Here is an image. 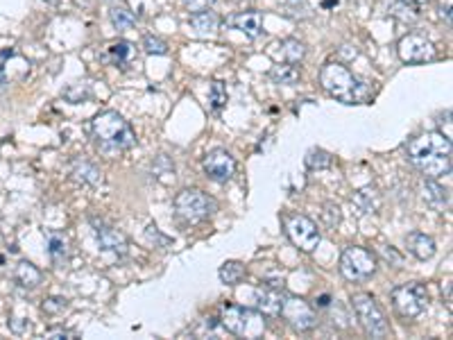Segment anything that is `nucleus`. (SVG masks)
I'll return each mask as SVG.
<instances>
[{"label":"nucleus","mask_w":453,"mask_h":340,"mask_svg":"<svg viewBox=\"0 0 453 340\" xmlns=\"http://www.w3.org/2000/svg\"><path fill=\"white\" fill-rule=\"evenodd\" d=\"M413 166L428 180H440L451 172V136L442 132H426L406 146Z\"/></svg>","instance_id":"1"},{"label":"nucleus","mask_w":453,"mask_h":340,"mask_svg":"<svg viewBox=\"0 0 453 340\" xmlns=\"http://www.w3.org/2000/svg\"><path fill=\"white\" fill-rule=\"evenodd\" d=\"M320 84L331 98L345 104H361L369 98V87L358 79L349 68L331 62L320 70Z\"/></svg>","instance_id":"2"},{"label":"nucleus","mask_w":453,"mask_h":340,"mask_svg":"<svg viewBox=\"0 0 453 340\" xmlns=\"http://www.w3.org/2000/svg\"><path fill=\"white\" fill-rule=\"evenodd\" d=\"M93 138L102 152H123L130 150L136 143V134L132 130V125L127 123L118 111H102L93 119Z\"/></svg>","instance_id":"3"},{"label":"nucleus","mask_w":453,"mask_h":340,"mask_svg":"<svg viewBox=\"0 0 453 340\" xmlns=\"http://www.w3.org/2000/svg\"><path fill=\"white\" fill-rule=\"evenodd\" d=\"M265 315L252 309L238 307V304H225L223 307V327L227 331L240 338H261L265 331Z\"/></svg>","instance_id":"4"},{"label":"nucleus","mask_w":453,"mask_h":340,"mask_svg":"<svg viewBox=\"0 0 453 340\" xmlns=\"http://www.w3.org/2000/svg\"><path fill=\"white\" fill-rule=\"evenodd\" d=\"M216 211H218V202L200 189H186L175 197V214L184 222H191V225L213 218Z\"/></svg>","instance_id":"5"},{"label":"nucleus","mask_w":453,"mask_h":340,"mask_svg":"<svg viewBox=\"0 0 453 340\" xmlns=\"http://www.w3.org/2000/svg\"><path fill=\"white\" fill-rule=\"evenodd\" d=\"M352 307L356 311V318L361 320L363 329L367 336L371 338H386L390 334V327L386 315H383L381 307L376 304V300L367 295V292H358V295L352 297Z\"/></svg>","instance_id":"6"},{"label":"nucleus","mask_w":453,"mask_h":340,"mask_svg":"<svg viewBox=\"0 0 453 340\" xmlns=\"http://www.w3.org/2000/svg\"><path fill=\"white\" fill-rule=\"evenodd\" d=\"M392 297V307L397 311L401 318H417V315H422L426 311V304H428V292L424 284H401L397 288H392L390 292Z\"/></svg>","instance_id":"7"},{"label":"nucleus","mask_w":453,"mask_h":340,"mask_svg":"<svg viewBox=\"0 0 453 340\" xmlns=\"http://www.w3.org/2000/svg\"><path fill=\"white\" fill-rule=\"evenodd\" d=\"M340 273L349 281H365L376 273V256L367 248H345L340 256Z\"/></svg>","instance_id":"8"},{"label":"nucleus","mask_w":453,"mask_h":340,"mask_svg":"<svg viewBox=\"0 0 453 340\" xmlns=\"http://www.w3.org/2000/svg\"><path fill=\"white\" fill-rule=\"evenodd\" d=\"M284 225H286L288 238L293 241V245H295V248H299L301 252H313L322 241L318 225L306 216H299V214L286 216Z\"/></svg>","instance_id":"9"},{"label":"nucleus","mask_w":453,"mask_h":340,"mask_svg":"<svg viewBox=\"0 0 453 340\" xmlns=\"http://www.w3.org/2000/svg\"><path fill=\"white\" fill-rule=\"evenodd\" d=\"M286 322L293 327L295 331H311L315 329L318 324V313L313 311V307L308 302L299 300V297H284V304H281V313Z\"/></svg>","instance_id":"10"},{"label":"nucleus","mask_w":453,"mask_h":340,"mask_svg":"<svg viewBox=\"0 0 453 340\" xmlns=\"http://www.w3.org/2000/svg\"><path fill=\"white\" fill-rule=\"evenodd\" d=\"M401 62L406 64H426V62H433L437 57L435 45L428 41L422 34H406V37L399 41L397 45Z\"/></svg>","instance_id":"11"},{"label":"nucleus","mask_w":453,"mask_h":340,"mask_svg":"<svg viewBox=\"0 0 453 340\" xmlns=\"http://www.w3.org/2000/svg\"><path fill=\"white\" fill-rule=\"evenodd\" d=\"M204 172L208 180H213L218 184H227L236 172V161L227 150L216 148L204 157Z\"/></svg>","instance_id":"12"},{"label":"nucleus","mask_w":453,"mask_h":340,"mask_svg":"<svg viewBox=\"0 0 453 340\" xmlns=\"http://www.w3.org/2000/svg\"><path fill=\"white\" fill-rule=\"evenodd\" d=\"M93 231H96V241H98V245H100L102 250L116 252L118 256L127 254V236H125L121 229L107 225V222L93 220Z\"/></svg>","instance_id":"13"},{"label":"nucleus","mask_w":453,"mask_h":340,"mask_svg":"<svg viewBox=\"0 0 453 340\" xmlns=\"http://www.w3.org/2000/svg\"><path fill=\"white\" fill-rule=\"evenodd\" d=\"M229 26L240 30L247 39H259L263 34V16L259 11H240V14L229 18Z\"/></svg>","instance_id":"14"},{"label":"nucleus","mask_w":453,"mask_h":340,"mask_svg":"<svg viewBox=\"0 0 453 340\" xmlns=\"http://www.w3.org/2000/svg\"><path fill=\"white\" fill-rule=\"evenodd\" d=\"M281 304H284V295L279 292V288H265L257 292V309L265 318H279Z\"/></svg>","instance_id":"15"},{"label":"nucleus","mask_w":453,"mask_h":340,"mask_svg":"<svg viewBox=\"0 0 453 340\" xmlns=\"http://www.w3.org/2000/svg\"><path fill=\"white\" fill-rule=\"evenodd\" d=\"M406 243H408V250H410L420 261L431 259V256L435 254V241H433L431 236H426V234H422V231L408 234V236H406Z\"/></svg>","instance_id":"16"},{"label":"nucleus","mask_w":453,"mask_h":340,"mask_svg":"<svg viewBox=\"0 0 453 340\" xmlns=\"http://www.w3.org/2000/svg\"><path fill=\"white\" fill-rule=\"evenodd\" d=\"M14 279L18 281L23 288H37L41 284V273H39V268L32 265L30 261H21L16 265Z\"/></svg>","instance_id":"17"},{"label":"nucleus","mask_w":453,"mask_h":340,"mask_svg":"<svg viewBox=\"0 0 453 340\" xmlns=\"http://www.w3.org/2000/svg\"><path fill=\"white\" fill-rule=\"evenodd\" d=\"M134 45L132 43H127V41H118V43H113L109 45V50L107 55H104V60H111L116 66H127L132 60H134Z\"/></svg>","instance_id":"18"},{"label":"nucleus","mask_w":453,"mask_h":340,"mask_svg":"<svg viewBox=\"0 0 453 340\" xmlns=\"http://www.w3.org/2000/svg\"><path fill=\"white\" fill-rule=\"evenodd\" d=\"M299 68L293 66V64H276L272 70H270V79L274 82V84H286V87H293L299 82Z\"/></svg>","instance_id":"19"},{"label":"nucleus","mask_w":453,"mask_h":340,"mask_svg":"<svg viewBox=\"0 0 453 340\" xmlns=\"http://www.w3.org/2000/svg\"><path fill=\"white\" fill-rule=\"evenodd\" d=\"M424 200H426L428 204H433L435 209H442V207H447V202H449L447 189H442V186H440L435 180H428V177H426V182H424Z\"/></svg>","instance_id":"20"},{"label":"nucleus","mask_w":453,"mask_h":340,"mask_svg":"<svg viewBox=\"0 0 453 340\" xmlns=\"http://www.w3.org/2000/svg\"><path fill=\"white\" fill-rule=\"evenodd\" d=\"M191 28L197 32V34H211L218 30V16L213 14V11H197V14L191 16Z\"/></svg>","instance_id":"21"},{"label":"nucleus","mask_w":453,"mask_h":340,"mask_svg":"<svg viewBox=\"0 0 453 340\" xmlns=\"http://www.w3.org/2000/svg\"><path fill=\"white\" fill-rule=\"evenodd\" d=\"M109 18L113 23V28L118 30V32H125V30H132L134 28V23H136V16L132 14L130 9L123 7V5H116L109 9Z\"/></svg>","instance_id":"22"},{"label":"nucleus","mask_w":453,"mask_h":340,"mask_svg":"<svg viewBox=\"0 0 453 340\" xmlns=\"http://www.w3.org/2000/svg\"><path fill=\"white\" fill-rule=\"evenodd\" d=\"M242 277H245V265L240 261H227L220 268V279H223V284L227 286H236Z\"/></svg>","instance_id":"23"},{"label":"nucleus","mask_w":453,"mask_h":340,"mask_svg":"<svg viewBox=\"0 0 453 340\" xmlns=\"http://www.w3.org/2000/svg\"><path fill=\"white\" fill-rule=\"evenodd\" d=\"M73 175L77 180H82L84 184H91V186H98L102 182L100 170L96 166H91V163H86V161H77L75 168H73Z\"/></svg>","instance_id":"24"},{"label":"nucleus","mask_w":453,"mask_h":340,"mask_svg":"<svg viewBox=\"0 0 453 340\" xmlns=\"http://www.w3.org/2000/svg\"><path fill=\"white\" fill-rule=\"evenodd\" d=\"M48 254H50V259L55 263H62L66 259L68 248H66V238L62 236V234L52 231L50 236H48Z\"/></svg>","instance_id":"25"},{"label":"nucleus","mask_w":453,"mask_h":340,"mask_svg":"<svg viewBox=\"0 0 453 340\" xmlns=\"http://www.w3.org/2000/svg\"><path fill=\"white\" fill-rule=\"evenodd\" d=\"M281 50H284V57L288 60V64H299L306 55V45L297 39H286L281 43Z\"/></svg>","instance_id":"26"},{"label":"nucleus","mask_w":453,"mask_h":340,"mask_svg":"<svg viewBox=\"0 0 453 340\" xmlns=\"http://www.w3.org/2000/svg\"><path fill=\"white\" fill-rule=\"evenodd\" d=\"M331 163H333V157L329 155L327 150L315 148V150H311L308 155H306V166L311 170H324V168H329Z\"/></svg>","instance_id":"27"},{"label":"nucleus","mask_w":453,"mask_h":340,"mask_svg":"<svg viewBox=\"0 0 453 340\" xmlns=\"http://www.w3.org/2000/svg\"><path fill=\"white\" fill-rule=\"evenodd\" d=\"M64 98L73 104L84 102L86 98H91V84H86V82H75V84L64 89Z\"/></svg>","instance_id":"28"},{"label":"nucleus","mask_w":453,"mask_h":340,"mask_svg":"<svg viewBox=\"0 0 453 340\" xmlns=\"http://www.w3.org/2000/svg\"><path fill=\"white\" fill-rule=\"evenodd\" d=\"M208 102H211V109L213 111H220L227 104V87L223 84V82H213L211 89H208Z\"/></svg>","instance_id":"29"},{"label":"nucleus","mask_w":453,"mask_h":340,"mask_svg":"<svg viewBox=\"0 0 453 340\" xmlns=\"http://www.w3.org/2000/svg\"><path fill=\"white\" fill-rule=\"evenodd\" d=\"M371 197H376V191H369V189L358 191V195H356V204L363 209V214H371V211H376V209L381 207V200H374V202H371Z\"/></svg>","instance_id":"30"},{"label":"nucleus","mask_w":453,"mask_h":340,"mask_svg":"<svg viewBox=\"0 0 453 340\" xmlns=\"http://www.w3.org/2000/svg\"><path fill=\"white\" fill-rule=\"evenodd\" d=\"M143 48H145L147 55H166L168 53V43L164 39L147 34V37H143Z\"/></svg>","instance_id":"31"},{"label":"nucleus","mask_w":453,"mask_h":340,"mask_svg":"<svg viewBox=\"0 0 453 340\" xmlns=\"http://www.w3.org/2000/svg\"><path fill=\"white\" fill-rule=\"evenodd\" d=\"M66 309H68V300H64V297H50L43 302V313H48V315H57Z\"/></svg>","instance_id":"32"},{"label":"nucleus","mask_w":453,"mask_h":340,"mask_svg":"<svg viewBox=\"0 0 453 340\" xmlns=\"http://www.w3.org/2000/svg\"><path fill=\"white\" fill-rule=\"evenodd\" d=\"M324 220H327V227H331V229H335L340 225V207L338 204H324Z\"/></svg>","instance_id":"33"},{"label":"nucleus","mask_w":453,"mask_h":340,"mask_svg":"<svg viewBox=\"0 0 453 340\" xmlns=\"http://www.w3.org/2000/svg\"><path fill=\"white\" fill-rule=\"evenodd\" d=\"M145 236H147V241H150V243H155V248H166V245H170V243H172V241H170L168 236H164V234H161L155 225H150V227H147Z\"/></svg>","instance_id":"34"},{"label":"nucleus","mask_w":453,"mask_h":340,"mask_svg":"<svg viewBox=\"0 0 453 340\" xmlns=\"http://www.w3.org/2000/svg\"><path fill=\"white\" fill-rule=\"evenodd\" d=\"M184 5L189 7V11L197 14V11H206L216 5V0H184Z\"/></svg>","instance_id":"35"},{"label":"nucleus","mask_w":453,"mask_h":340,"mask_svg":"<svg viewBox=\"0 0 453 340\" xmlns=\"http://www.w3.org/2000/svg\"><path fill=\"white\" fill-rule=\"evenodd\" d=\"M263 281H265V284H268L270 288H284V275L276 273V270H272V268L263 275Z\"/></svg>","instance_id":"36"},{"label":"nucleus","mask_w":453,"mask_h":340,"mask_svg":"<svg viewBox=\"0 0 453 340\" xmlns=\"http://www.w3.org/2000/svg\"><path fill=\"white\" fill-rule=\"evenodd\" d=\"M45 338H52V340H71V338H77V334L75 331H71V329H64V327H60V329H50L48 334H45Z\"/></svg>","instance_id":"37"},{"label":"nucleus","mask_w":453,"mask_h":340,"mask_svg":"<svg viewBox=\"0 0 453 340\" xmlns=\"http://www.w3.org/2000/svg\"><path fill=\"white\" fill-rule=\"evenodd\" d=\"M451 3L453 0H437V11L447 21V26H451Z\"/></svg>","instance_id":"38"},{"label":"nucleus","mask_w":453,"mask_h":340,"mask_svg":"<svg viewBox=\"0 0 453 340\" xmlns=\"http://www.w3.org/2000/svg\"><path fill=\"white\" fill-rule=\"evenodd\" d=\"M383 254H386V259L390 261V259H394V263H401V256L397 254V252H394V250H390V248H386V250H383Z\"/></svg>","instance_id":"39"},{"label":"nucleus","mask_w":453,"mask_h":340,"mask_svg":"<svg viewBox=\"0 0 453 340\" xmlns=\"http://www.w3.org/2000/svg\"><path fill=\"white\" fill-rule=\"evenodd\" d=\"M315 304H318L320 309H324V307H329V304H331V297L329 295H322L320 300H315Z\"/></svg>","instance_id":"40"},{"label":"nucleus","mask_w":453,"mask_h":340,"mask_svg":"<svg viewBox=\"0 0 453 340\" xmlns=\"http://www.w3.org/2000/svg\"><path fill=\"white\" fill-rule=\"evenodd\" d=\"M5 84H7V75H5L3 66H0V87H5Z\"/></svg>","instance_id":"41"},{"label":"nucleus","mask_w":453,"mask_h":340,"mask_svg":"<svg viewBox=\"0 0 453 340\" xmlns=\"http://www.w3.org/2000/svg\"><path fill=\"white\" fill-rule=\"evenodd\" d=\"M408 3H424V0H408Z\"/></svg>","instance_id":"42"},{"label":"nucleus","mask_w":453,"mask_h":340,"mask_svg":"<svg viewBox=\"0 0 453 340\" xmlns=\"http://www.w3.org/2000/svg\"><path fill=\"white\" fill-rule=\"evenodd\" d=\"M45 3H57V0H45Z\"/></svg>","instance_id":"43"}]
</instances>
